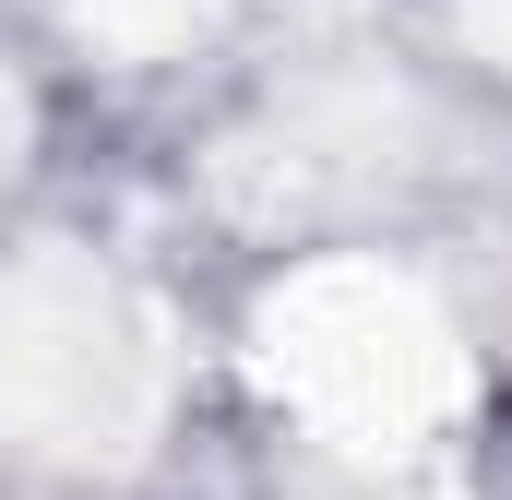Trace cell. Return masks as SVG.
<instances>
[{"label":"cell","instance_id":"6da1fadb","mask_svg":"<svg viewBox=\"0 0 512 500\" xmlns=\"http://www.w3.org/2000/svg\"><path fill=\"white\" fill-rule=\"evenodd\" d=\"M501 465H512V417H501Z\"/></svg>","mask_w":512,"mask_h":500}]
</instances>
